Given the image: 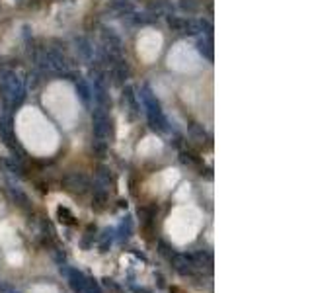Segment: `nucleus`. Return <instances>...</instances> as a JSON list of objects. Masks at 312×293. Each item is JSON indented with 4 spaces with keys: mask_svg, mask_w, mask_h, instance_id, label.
I'll return each instance as SVG.
<instances>
[{
    "mask_svg": "<svg viewBox=\"0 0 312 293\" xmlns=\"http://www.w3.org/2000/svg\"><path fill=\"white\" fill-rule=\"evenodd\" d=\"M65 274H67V280H68V286L74 290L76 293L82 292V288H84V284H86V278L88 276H84L80 270H74V268H61Z\"/></svg>",
    "mask_w": 312,
    "mask_h": 293,
    "instance_id": "nucleus-6",
    "label": "nucleus"
},
{
    "mask_svg": "<svg viewBox=\"0 0 312 293\" xmlns=\"http://www.w3.org/2000/svg\"><path fill=\"white\" fill-rule=\"evenodd\" d=\"M162 35L156 29H143L137 39V55L143 63H155L162 49Z\"/></svg>",
    "mask_w": 312,
    "mask_h": 293,
    "instance_id": "nucleus-4",
    "label": "nucleus"
},
{
    "mask_svg": "<svg viewBox=\"0 0 312 293\" xmlns=\"http://www.w3.org/2000/svg\"><path fill=\"white\" fill-rule=\"evenodd\" d=\"M166 65H168V69H172L176 73L193 74V73H199L203 69V57L199 55V51L193 45L179 41L170 49Z\"/></svg>",
    "mask_w": 312,
    "mask_h": 293,
    "instance_id": "nucleus-3",
    "label": "nucleus"
},
{
    "mask_svg": "<svg viewBox=\"0 0 312 293\" xmlns=\"http://www.w3.org/2000/svg\"><path fill=\"white\" fill-rule=\"evenodd\" d=\"M104 235H106V237H102V243H100V248H102V250H106L108 244H111V241H113V231H106Z\"/></svg>",
    "mask_w": 312,
    "mask_h": 293,
    "instance_id": "nucleus-12",
    "label": "nucleus"
},
{
    "mask_svg": "<svg viewBox=\"0 0 312 293\" xmlns=\"http://www.w3.org/2000/svg\"><path fill=\"white\" fill-rule=\"evenodd\" d=\"M16 131L22 143L31 150H49L57 143V131L47 118L33 106H25L16 116Z\"/></svg>",
    "mask_w": 312,
    "mask_h": 293,
    "instance_id": "nucleus-1",
    "label": "nucleus"
},
{
    "mask_svg": "<svg viewBox=\"0 0 312 293\" xmlns=\"http://www.w3.org/2000/svg\"><path fill=\"white\" fill-rule=\"evenodd\" d=\"M43 106L65 127H70L78 118V96L74 88L65 80H57L47 86L43 94Z\"/></svg>",
    "mask_w": 312,
    "mask_h": 293,
    "instance_id": "nucleus-2",
    "label": "nucleus"
},
{
    "mask_svg": "<svg viewBox=\"0 0 312 293\" xmlns=\"http://www.w3.org/2000/svg\"><path fill=\"white\" fill-rule=\"evenodd\" d=\"M108 133H110V122L102 112H98L94 116V135L98 141H104L108 137Z\"/></svg>",
    "mask_w": 312,
    "mask_h": 293,
    "instance_id": "nucleus-7",
    "label": "nucleus"
},
{
    "mask_svg": "<svg viewBox=\"0 0 312 293\" xmlns=\"http://www.w3.org/2000/svg\"><path fill=\"white\" fill-rule=\"evenodd\" d=\"M172 260H174V268L181 274V276H191L195 272V262L191 258V254H172Z\"/></svg>",
    "mask_w": 312,
    "mask_h": 293,
    "instance_id": "nucleus-5",
    "label": "nucleus"
},
{
    "mask_svg": "<svg viewBox=\"0 0 312 293\" xmlns=\"http://www.w3.org/2000/svg\"><path fill=\"white\" fill-rule=\"evenodd\" d=\"M67 186H68L70 190L84 192V190H86V186H88V182H86V178H84L82 174H72V176H68V178H67Z\"/></svg>",
    "mask_w": 312,
    "mask_h": 293,
    "instance_id": "nucleus-9",
    "label": "nucleus"
},
{
    "mask_svg": "<svg viewBox=\"0 0 312 293\" xmlns=\"http://www.w3.org/2000/svg\"><path fill=\"white\" fill-rule=\"evenodd\" d=\"M117 235H119V239H121V241H125V239H129V237H131V221H129V219L121 223V227L117 229Z\"/></svg>",
    "mask_w": 312,
    "mask_h": 293,
    "instance_id": "nucleus-11",
    "label": "nucleus"
},
{
    "mask_svg": "<svg viewBox=\"0 0 312 293\" xmlns=\"http://www.w3.org/2000/svg\"><path fill=\"white\" fill-rule=\"evenodd\" d=\"M4 92H6V96L10 98V100H18L20 98V94H22V82H20V78L18 76H8L6 80H4Z\"/></svg>",
    "mask_w": 312,
    "mask_h": 293,
    "instance_id": "nucleus-8",
    "label": "nucleus"
},
{
    "mask_svg": "<svg viewBox=\"0 0 312 293\" xmlns=\"http://www.w3.org/2000/svg\"><path fill=\"white\" fill-rule=\"evenodd\" d=\"M80 293H102V288L98 286V282H96V280L86 278V284H84V288H82V292Z\"/></svg>",
    "mask_w": 312,
    "mask_h": 293,
    "instance_id": "nucleus-10",
    "label": "nucleus"
}]
</instances>
